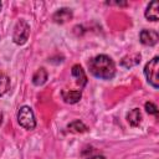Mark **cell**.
<instances>
[{"instance_id":"cell-1","label":"cell","mask_w":159,"mask_h":159,"mask_svg":"<svg viewBox=\"0 0 159 159\" xmlns=\"http://www.w3.org/2000/svg\"><path fill=\"white\" fill-rule=\"evenodd\" d=\"M89 72L102 80H111L116 75V65L107 55H98L88 62Z\"/></svg>"},{"instance_id":"cell-2","label":"cell","mask_w":159,"mask_h":159,"mask_svg":"<svg viewBox=\"0 0 159 159\" xmlns=\"http://www.w3.org/2000/svg\"><path fill=\"white\" fill-rule=\"evenodd\" d=\"M159 57H154L153 60H150L145 67H144V73H145V77L148 80V82L154 87V88H158L159 87Z\"/></svg>"},{"instance_id":"cell-3","label":"cell","mask_w":159,"mask_h":159,"mask_svg":"<svg viewBox=\"0 0 159 159\" xmlns=\"http://www.w3.org/2000/svg\"><path fill=\"white\" fill-rule=\"evenodd\" d=\"M17 120H19L20 125L24 127L25 129H34L36 127V120H35L34 112L27 106H24V107H21L19 109Z\"/></svg>"},{"instance_id":"cell-4","label":"cell","mask_w":159,"mask_h":159,"mask_svg":"<svg viewBox=\"0 0 159 159\" xmlns=\"http://www.w3.org/2000/svg\"><path fill=\"white\" fill-rule=\"evenodd\" d=\"M30 35V26L26 21L19 20L17 24L15 25L14 34H12V40L16 45H24Z\"/></svg>"},{"instance_id":"cell-5","label":"cell","mask_w":159,"mask_h":159,"mask_svg":"<svg viewBox=\"0 0 159 159\" xmlns=\"http://www.w3.org/2000/svg\"><path fill=\"white\" fill-rule=\"evenodd\" d=\"M139 40L143 45H147V46H154L158 40H159V35L155 30H148V29H144L140 31L139 34Z\"/></svg>"},{"instance_id":"cell-6","label":"cell","mask_w":159,"mask_h":159,"mask_svg":"<svg viewBox=\"0 0 159 159\" xmlns=\"http://www.w3.org/2000/svg\"><path fill=\"white\" fill-rule=\"evenodd\" d=\"M52 19H53L57 24H65V22H67L68 20L72 19V11H71L70 9H67V7L60 9V10H57V11L53 14Z\"/></svg>"},{"instance_id":"cell-7","label":"cell","mask_w":159,"mask_h":159,"mask_svg":"<svg viewBox=\"0 0 159 159\" xmlns=\"http://www.w3.org/2000/svg\"><path fill=\"white\" fill-rule=\"evenodd\" d=\"M62 98L66 103H70V104H73V103H77L81 97H82V92L80 89H75V91H62Z\"/></svg>"},{"instance_id":"cell-8","label":"cell","mask_w":159,"mask_h":159,"mask_svg":"<svg viewBox=\"0 0 159 159\" xmlns=\"http://www.w3.org/2000/svg\"><path fill=\"white\" fill-rule=\"evenodd\" d=\"M72 76L76 77V82L80 87H83L86 83H87V77H86V73L84 71L82 70V67L80 65H75L72 67Z\"/></svg>"},{"instance_id":"cell-9","label":"cell","mask_w":159,"mask_h":159,"mask_svg":"<svg viewBox=\"0 0 159 159\" xmlns=\"http://www.w3.org/2000/svg\"><path fill=\"white\" fill-rule=\"evenodd\" d=\"M145 17L152 21H158L159 15H158V1H152L145 10Z\"/></svg>"},{"instance_id":"cell-10","label":"cell","mask_w":159,"mask_h":159,"mask_svg":"<svg viewBox=\"0 0 159 159\" xmlns=\"http://www.w3.org/2000/svg\"><path fill=\"white\" fill-rule=\"evenodd\" d=\"M127 119H128V123L132 125V127H137L142 122V113L138 108H133L128 114H127Z\"/></svg>"},{"instance_id":"cell-11","label":"cell","mask_w":159,"mask_h":159,"mask_svg":"<svg viewBox=\"0 0 159 159\" xmlns=\"http://www.w3.org/2000/svg\"><path fill=\"white\" fill-rule=\"evenodd\" d=\"M139 62H140V55L139 53H132V55H128V56L123 57L122 61H120V65L127 67V68H129L132 66L138 65Z\"/></svg>"},{"instance_id":"cell-12","label":"cell","mask_w":159,"mask_h":159,"mask_svg":"<svg viewBox=\"0 0 159 159\" xmlns=\"http://www.w3.org/2000/svg\"><path fill=\"white\" fill-rule=\"evenodd\" d=\"M46 80H47V72H46L45 68H39V70L35 72L34 77H32V82H34V84H36V86L43 84V83L46 82Z\"/></svg>"},{"instance_id":"cell-13","label":"cell","mask_w":159,"mask_h":159,"mask_svg":"<svg viewBox=\"0 0 159 159\" xmlns=\"http://www.w3.org/2000/svg\"><path fill=\"white\" fill-rule=\"evenodd\" d=\"M67 128H68L70 132H73V133H83V132L87 130V127L81 120H73V122H71L67 125Z\"/></svg>"},{"instance_id":"cell-14","label":"cell","mask_w":159,"mask_h":159,"mask_svg":"<svg viewBox=\"0 0 159 159\" xmlns=\"http://www.w3.org/2000/svg\"><path fill=\"white\" fill-rule=\"evenodd\" d=\"M9 87H10V80H9V77L5 73L0 72V96H2L4 93H6L7 89H9Z\"/></svg>"},{"instance_id":"cell-15","label":"cell","mask_w":159,"mask_h":159,"mask_svg":"<svg viewBox=\"0 0 159 159\" xmlns=\"http://www.w3.org/2000/svg\"><path fill=\"white\" fill-rule=\"evenodd\" d=\"M145 111H147L149 114H154V116L158 114V107H157L153 102H147V103H145Z\"/></svg>"},{"instance_id":"cell-16","label":"cell","mask_w":159,"mask_h":159,"mask_svg":"<svg viewBox=\"0 0 159 159\" xmlns=\"http://www.w3.org/2000/svg\"><path fill=\"white\" fill-rule=\"evenodd\" d=\"M88 159H106L103 155H96V157H92V158H88Z\"/></svg>"},{"instance_id":"cell-17","label":"cell","mask_w":159,"mask_h":159,"mask_svg":"<svg viewBox=\"0 0 159 159\" xmlns=\"http://www.w3.org/2000/svg\"><path fill=\"white\" fill-rule=\"evenodd\" d=\"M1 122H2V113L0 112V124H1Z\"/></svg>"},{"instance_id":"cell-18","label":"cell","mask_w":159,"mask_h":159,"mask_svg":"<svg viewBox=\"0 0 159 159\" xmlns=\"http://www.w3.org/2000/svg\"><path fill=\"white\" fill-rule=\"evenodd\" d=\"M0 9H1V2H0Z\"/></svg>"}]
</instances>
